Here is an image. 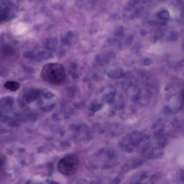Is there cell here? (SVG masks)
<instances>
[{
  "instance_id": "cell-11",
  "label": "cell",
  "mask_w": 184,
  "mask_h": 184,
  "mask_svg": "<svg viewBox=\"0 0 184 184\" xmlns=\"http://www.w3.org/2000/svg\"><path fill=\"white\" fill-rule=\"evenodd\" d=\"M109 155L110 158L111 159H114L118 156V153L117 151L116 152L115 151H112L110 152Z\"/></svg>"
},
{
  "instance_id": "cell-2",
  "label": "cell",
  "mask_w": 184,
  "mask_h": 184,
  "mask_svg": "<svg viewBox=\"0 0 184 184\" xmlns=\"http://www.w3.org/2000/svg\"><path fill=\"white\" fill-rule=\"evenodd\" d=\"M59 164L60 170L65 174H71L76 169V162L72 157H67L63 159Z\"/></svg>"
},
{
  "instance_id": "cell-8",
  "label": "cell",
  "mask_w": 184,
  "mask_h": 184,
  "mask_svg": "<svg viewBox=\"0 0 184 184\" xmlns=\"http://www.w3.org/2000/svg\"><path fill=\"white\" fill-rule=\"evenodd\" d=\"M124 179L123 176H119L114 180L113 183L114 184H119L122 180Z\"/></svg>"
},
{
  "instance_id": "cell-14",
  "label": "cell",
  "mask_w": 184,
  "mask_h": 184,
  "mask_svg": "<svg viewBox=\"0 0 184 184\" xmlns=\"http://www.w3.org/2000/svg\"><path fill=\"white\" fill-rule=\"evenodd\" d=\"M122 31H123V27L121 26L119 27L117 30V32H116L117 35H121L122 33Z\"/></svg>"
},
{
  "instance_id": "cell-3",
  "label": "cell",
  "mask_w": 184,
  "mask_h": 184,
  "mask_svg": "<svg viewBox=\"0 0 184 184\" xmlns=\"http://www.w3.org/2000/svg\"><path fill=\"white\" fill-rule=\"evenodd\" d=\"M4 86L7 89L12 91H15L20 88V85L16 81H8L4 83Z\"/></svg>"
},
{
  "instance_id": "cell-12",
  "label": "cell",
  "mask_w": 184,
  "mask_h": 184,
  "mask_svg": "<svg viewBox=\"0 0 184 184\" xmlns=\"http://www.w3.org/2000/svg\"><path fill=\"white\" fill-rule=\"evenodd\" d=\"M133 36L132 35H131V36H129L128 38L127 39L126 41V44L128 45H130L131 44H132V42H133Z\"/></svg>"
},
{
  "instance_id": "cell-10",
  "label": "cell",
  "mask_w": 184,
  "mask_h": 184,
  "mask_svg": "<svg viewBox=\"0 0 184 184\" xmlns=\"http://www.w3.org/2000/svg\"><path fill=\"white\" fill-rule=\"evenodd\" d=\"M161 177V175L159 173H156L152 176V180L153 181H157L160 180Z\"/></svg>"
},
{
  "instance_id": "cell-6",
  "label": "cell",
  "mask_w": 184,
  "mask_h": 184,
  "mask_svg": "<svg viewBox=\"0 0 184 184\" xmlns=\"http://www.w3.org/2000/svg\"><path fill=\"white\" fill-rule=\"evenodd\" d=\"M143 162L142 160H137L134 161L132 165V169H135L139 167H141L143 164Z\"/></svg>"
},
{
  "instance_id": "cell-13",
  "label": "cell",
  "mask_w": 184,
  "mask_h": 184,
  "mask_svg": "<svg viewBox=\"0 0 184 184\" xmlns=\"http://www.w3.org/2000/svg\"><path fill=\"white\" fill-rule=\"evenodd\" d=\"M129 165L128 163H126L123 165L122 167V169L124 172H126L128 171L129 169Z\"/></svg>"
},
{
  "instance_id": "cell-1",
  "label": "cell",
  "mask_w": 184,
  "mask_h": 184,
  "mask_svg": "<svg viewBox=\"0 0 184 184\" xmlns=\"http://www.w3.org/2000/svg\"><path fill=\"white\" fill-rule=\"evenodd\" d=\"M41 76L42 79L48 82L59 84L65 78V69L63 65L59 63H48L42 67Z\"/></svg>"
},
{
  "instance_id": "cell-15",
  "label": "cell",
  "mask_w": 184,
  "mask_h": 184,
  "mask_svg": "<svg viewBox=\"0 0 184 184\" xmlns=\"http://www.w3.org/2000/svg\"><path fill=\"white\" fill-rule=\"evenodd\" d=\"M180 179H181V180H182L183 182L184 179V172H183V171L182 172V173H181V174H180Z\"/></svg>"
},
{
  "instance_id": "cell-9",
  "label": "cell",
  "mask_w": 184,
  "mask_h": 184,
  "mask_svg": "<svg viewBox=\"0 0 184 184\" xmlns=\"http://www.w3.org/2000/svg\"><path fill=\"white\" fill-rule=\"evenodd\" d=\"M143 64L146 66H149L153 64V61L151 59L146 58L143 60Z\"/></svg>"
},
{
  "instance_id": "cell-7",
  "label": "cell",
  "mask_w": 184,
  "mask_h": 184,
  "mask_svg": "<svg viewBox=\"0 0 184 184\" xmlns=\"http://www.w3.org/2000/svg\"><path fill=\"white\" fill-rule=\"evenodd\" d=\"M169 40L175 41L178 39V33L176 32H172L171 33L169 37Z\"/></svg>"
},
{
  "instance_id": "cell-4",
  "label": "cell",
  "mask_w": 184,
  "mask_h": 184,
  "mask_svg": "<svg viewBox=\"0 0 184 184\" xmlns=\"http://www.w3.org/2000/svg\"><path fill=\"white\" fill-rule=\"evenodd\" d=\"M158 17L161 20H167L169 18V13L167 10H162L158 14Z\"/></svg>"
},
{
  "instance_id": "cell-5",
  "label": "cell",
  "mask_w": 184,
  "mask_h": 184,
  "mask_svg": "<svg viewBox=\"0 0 184 184\" xmlns=\"http://www.w3.org/2000/svg\"><path fill=\"white\" fill-rule=\"evenodd\" d=\"M123 73L122 70L120 69L113 70L110 72L111 76L113 78L118 79L121 77L123 75Z\"/></svg>"
}]
</instances>
